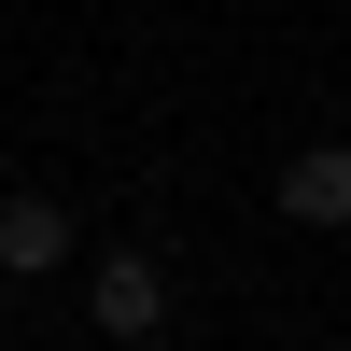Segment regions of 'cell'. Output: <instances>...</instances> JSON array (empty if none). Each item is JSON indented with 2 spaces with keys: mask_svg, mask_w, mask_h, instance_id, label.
<instances>
[{
  "mask_svg": "<svg viewBox=\"0 0 351 351\" xmlns=\"http://www.w3.org/2000/svg\"><path fill=\"white\" fill-rule=\"evenodd\" d=\"M71 239H84V211H71L56 183H14V197H0V281H56Z\"/></svg>",
  "mask_w": 351,
  "mask_h": 351,
  "instance_id": "7a4b0ae2",
  "label": "cell"
},
{
  "mask_svg": "<svg viewBox=\"0 0 351 351\" xmlns=\"http://www.w3.org/2000/svg\"><path fill=\"white\" fill-rule=\"evenodd\" d=\"M84 324H99L112 351H155V324H169V267H155V253H99V267H84Z\"/></svg>",
  "mask_w": 351,
  "mask_h": 351,
  "instance_id": "6da1fadb",
  "label": "cell"
},
{
  "mask_svg": "<svg viewBox=\"0 0 351 351\" xmlns=\"http://www.w3.org/2000/svg\"><path fill=\"white\" fill-rule=\"evenodd\" d=\"M281 225H309V239H351V141H309V155H281Z\"/></svg>",
  "mask_w": 351,
  "mask_h": 351,
  "instance_id": "3957f363",
  "label": "cell"
},
{
  "mask_svg": "<svg viewBox=\"0 0 351 351\" xmlns=\"http://www.w3.org/2000/svg\"><path fill=\"white\" fill-rule=\"evenodd\" d=\"M267 351H309V337H267Z\"/></svg>",
  "mask_w": 351,
  "mask_h": 351,
  "instance_id": "277c9868",
  "label": "cell"
}]
</instances>
